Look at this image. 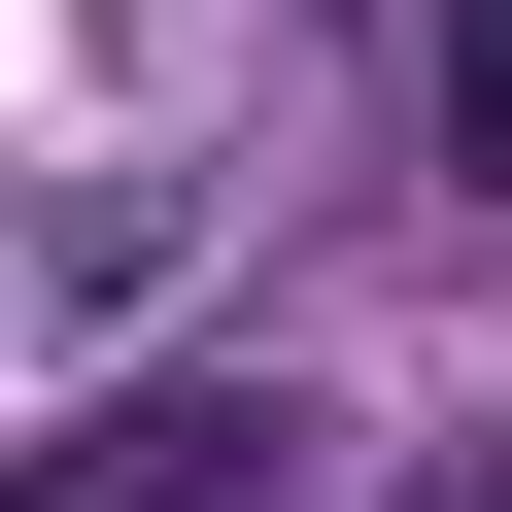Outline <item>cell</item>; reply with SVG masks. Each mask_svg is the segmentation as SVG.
<instances>
[{
	"mask_svg": "<svg viewBox=\"0 0 512 512\" xmlns=\"http://www.w3.org/2000/svg\"><path fill=\"white\" fill-rule=\"evenodd\" d=\"M0 512H274V410H239V376H137V410H69Z\"/></svg>",
	"mask_w": 512,
	"mask_h": 512,
	"instance_id": "cell-1",
	"label": "cell"
},
{
	"mask_svg": "<svg viewBox=\"0 0 512 512\" xmlns=\"http://www.w3.org/2000/svg\"><path fill=\"white\" fill-rule=\"evenodd\" d=\"M444 171H512V0H444Z\"/></svg>",
	"mask_w": 512,
	"mask_h": 512,
	"instance_id": "cell-2",
	"label": "cell"
}]
</instances>
